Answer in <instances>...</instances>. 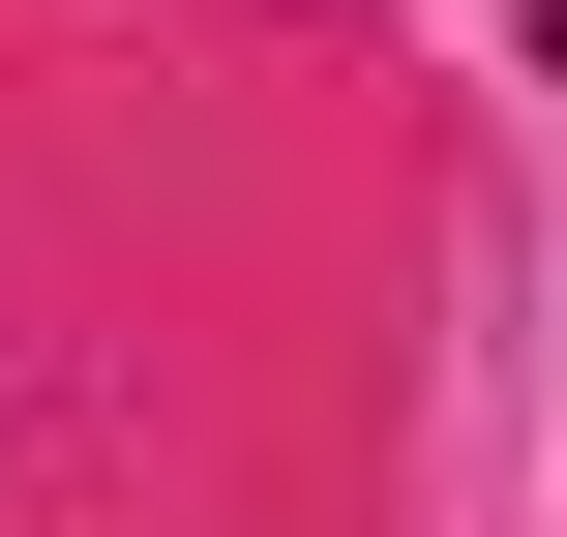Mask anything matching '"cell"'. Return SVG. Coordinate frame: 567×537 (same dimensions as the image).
Returning a JSON list of instances; mask_svg holds the SVG:
<instances>
[]
</instances>
